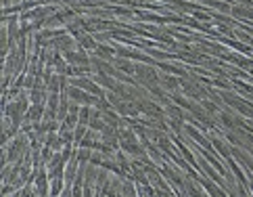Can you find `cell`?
Segmentation results:
<instances>
[{"label":"cell","mask_w":253,"mask_h":197,"mask_svg":"<svg viewBox=\"0 0 253 197\" xmlns=\"http://www.w3.org/2000/svg\"><path fill=\"white\" fill-rule=\"evenodd\" d=\"M166 86H168V88H176V86H178V80H176V78H168V80H166Z\"/></svg>","instance_id":"6da1fadb"},{"label":"cell","mask_w":253,"mask_h":197,"mask_svg":"<svg viewBox=\"0 0 253 197\" xmlns=\"http://www.w3.org/2000/svg\"><path fill=\"white\" fill-rule=\"evenodd\" d=\"M96 52H98L101 57H109V55H111V50H109V49H105V47H98V50H96Z\"/></svg>","instance_id":"7a4b0ae2"},{"label":"cell","mask_w":253,"mask_h":197,"mask_svg":"<svg viewBox=\"0 0 253 197\" xmlns=\"http://www.w3.org/2000/svg\"><path fill=\"white\" fill-rule=\"evenodd\" d=\"M80 122H88V109H82V111H80Z\"/></svg>","instance_id":"3957f363"}]
</instances>
